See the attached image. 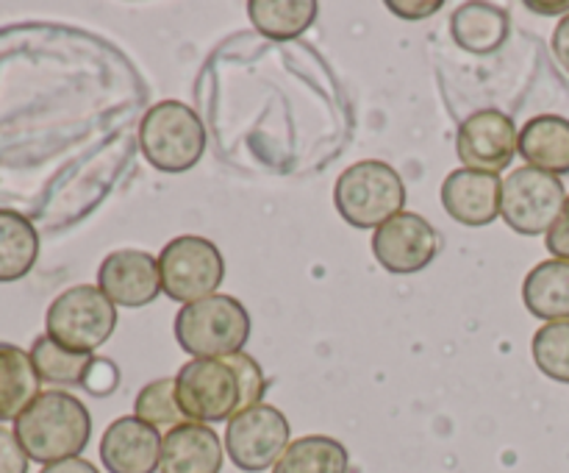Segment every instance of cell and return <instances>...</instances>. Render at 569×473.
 I'll return each mask as SVG.
<instances>
[{
  "instance_id": "30bf717a",
  "label": "cell",
  "mask_w": 569,
  "mask_h": 473,
  "mask_svg": "<svg viewBox=\"0 0 569 473\" xmlns=\"http://www.w3.org/2000/svg\"><path fill=\"white\" fill-rule=\"evenodd\" d=\"M520 134L515 120L500 109L472 111L456 134V154L467 170H481L500 176V170L515 161Z\"/></svg>"
},
{
  "instance_id": "f1b7e54d",
  "label": "cell",
  "mask_w": 569,
  "mask_h": 473,
  "mask_svg": "<svg viewBox=\"0 0 569 473\" xmlns=\"http://www.w3.org/2000/svg\"><path fill=\"white\" fill-rule=\"evenodd\" d=\"M389 9L395 11V14L406 17V20H422V17H431L433 11L442 9V0H433V3H403V0H389Z\"/></svg>"
},
{
  "instance_id": "1f68e13d",
  "label": "cell",
  "mask_w": 569,
  "mask_h": 473,
  "mask_svg": "<svg viewBox=\"0 0 569 473\" xmlns=\"http://www.w3.org/2000/svg\"><path fill=\"white\" fill-rule=\"evenodd\" d=\"M528 9H533V11H569V3H561V6H542V3H528Z\"/></svg>"
},
{
  "instance_id": "8992f818",
  "label": "cell",
  "mask_w": 569,
  "mask_h": 473,
  "mask_svg": "<svg viewBox=\"0 0 569 473\" xmlns=\"http://www.w3.org/2000/svg\"><path fill=\"white\" fill-rule=\"evenodd\" d=\"M44 326H48V337H53L64 348L94 354V348H100L114 334L117 306L100 293V287L76 284L50 304Z\"/></svg>"
},
{
  "instance_id": "7a4b0ae2",
  "label": "cell",
  "mask_w": 569,
  "mask_h": 473,
  "mask_svg": "<svg viewBox=\"0 0 569 473\" xmlns=\"http://www.w3.org/2000/svg\"><path fill=\"white\" fill-rule=\"evenodd\" d=\"M14 434L28 460L39 465L81 456L92 437V415L72 393L48 390L14 421Z\"/></svg>"
},
{
  "instance_id": "f546056e",
  "label": "cell",
  "mask_w": 569,
  "mask_h": 473,
  "mask_svg": "<svg viewBox=\"0 0 569 473\" xmlns=\"http://www.w3.org/2000/svg\"><path fill=\"white\" fill-rule=\"evenodd\" d=\"M553 53L559 59V65L569 72V14H565V20L556 26L553 31Z\"/></svg>"
},
{
  "instance_id": "5bb4252c",
  "label": "cell",
  "mask_w": 569,
  "mask_h": 473,
  "mask_svg": "<svg viewBox=\"0 0 569 473\" xmlns=\"http://www.w3.org/2000/svg\"><path fill=\"white\" fill-rule=\"evenodd\" d=\"M442 206L461 226H489L500 217V195H503V178L481 170H453L442 181Z\"/></svg>"
},
{
  "instance_id": "4fadbf2b",
  "label": "cell",
  "mask_w": 569,
  "mask_h": 473,
  "mask_svg": "<svg viewBox=\"0 0 569 473\" xmlns=\"http://www.w3.org/2000/svg\"><path fill=\"white\" fill-rule=\"evenodd\" d=\"M159 428L137 415L117 417L100 440V460L109 473H156L161 465Z\"/></svg>"
},
{
  "instance_id": "4dcf8cb0",
  "label": "cell",
  "mask_w": 569,
  "mask_h": 473,
  "mask_svg": "<svg viewBox=\"0 0 569 473\" xmlns=\"http://www.w3.org/2000/svg\"><path fill=\"white\" fill-rule=\"evenodd\" d=\"M39 473H100V471L89 460L72 456V460H61V462H53V465H44Z\"/></svg>"
},
{
  "instance_id": "d4e9b609",
  "label": "cell",
  "mask_w": 569,
  "mask_h": 473,
  "mask_svg": "<svg viewBox=\"0 0 569 473\" xmlns=\"http://www.w3.org/2000/svg\"><path fill=\"white\" fill-rule=\"evenodd\" d=\"M533 362L548 378L569 384V321L545 323L531 343Z\"/></svg>"
},
{
  "instance_id": "44dd1931",
  "label": "cell",
  "mask_w": 569,
  "mask_h": 473,
  "mask_svg": "<svg viewBox=\"0 0 569 473\" xmlns=\"http://www.w3.org/2000/svg\"><path fill=\"white\" fill-rule=\"evenodd\" d=\"M317 9L320 6L315 0H250L248 3L256 31L278 42H289L309 31L311 22L317 20Z\"/></svg>"
},
{
  "instance_id": "8fae6325",
  "label": "cell",
  "mask_w": 569,
  "mask_h": 473,
  "mask_svg": "<svg viewBox=\"0 0 569 473\" xmlns=\"http://www.w3.org/2000/svg\"><path fill=\"white\" fill-rule=\"evenodd\" d=\"M439 245H442L439 231L426 217L415 215V211H400L381 228H376L372 254L383 270L409 276V273L422 270L437 259Z\"/></svg>"
},
{
  "instance_id": "6da1fadb",
  "label": "cell",
  "mask_w": 569,
  "mask_h": 473,
  "mask_svg": "<svg viewBox=\"0 0 569 473\" xmlns=\"http://www.w3.org/2000/svg\"><path fill=\"white\" fill-rule=\"evenodd\" d=\"M264 387V371L244 351L220 359H189L176 376L183 417L206 426L231 421L239 412L261 404Z\"/></svg>"
},
{
  "instance_id": "ba28073f",
  "label": "cell",
  "mask_w": 569,
  "mask_h": 473,
  "mask_svg": "<svg viewBox=\"0 0 569 473\" xmlns=\"http://www.w3.org/2000/svg\"><path fill=\"white\" fill-rule=\"evenodd\" d=\"M565 184L559 176L537 170V167H517L503 178L500 195V217L511 231L522 237H539L553 228L565 209Z\"/></svg>"
},
{
  "instance_id": "83f0119b",
  "label": "cell",
  "mask_w": 569,
  "mask_h": 473,
  "mask_svg": "<svg viewBox=\"0 0 569 473\" xmlns=\"http://www.w3.org/2000/svg\"><path fill=\"white\" fill-rule=\"evenodd\" d=\"M545 245H548V250L556 256V259L569 262V195L565 200V209H561L559 220H556L553 228L548 231Z\"/></svg>"
},
{
  "instance_id": "7402d4cb",
  "label": "cell",
  "mask_w": 569,
  "mask_h": 473,
  "mask_svg": "<svg viewBox=\"0 0 569 473\" xmlns=\"http://www.w3.org/2000/svg\"><path fill=\"white\" fill-rule=\"evenodd\" d=\"M350 456L339 440L326 434H309L283 451L272 473H348Z\"/></svg>"
},
{
  "instance_id": "9a60e30c",
  "label": "cell",
  "mask_w": 569,
  "mask_h": 473,
  "mask_svg": "<svg viewBox=\"0 0 569 473\" xmlns=\"http://www.w3.org/2000/svg\"><path fill=\"white\" fill-rule=\"evenodd\" d=\"M226 462L220 434L206 423H181L161 443V473H220Z\"/></svg>"
},
{
  "instance_id": "ffe728a7",
  "label": "cell",
  "mask_w": 569,
  "mask_h": 473,
  "mask_svg": "<svg viewBox=\"0 0 569 473\" xmlns=\"http://www.w3.org/2000/svg\"><path fill=\"white\" fill-rule=\"evenodd\" d=\"M39 256V234L26 215L0 209V284L20 282L33 270Z\"/></svg>"
},
{
  "instance_id": "484cf974",
  "label": "cell",
  "mask_w": 569,
  "mask_h": 473,
  "mask_svg": "<svg viewBox=\"0 0 569 473\" xmlns=\"http://www.w3.org/2000/svg\"><path fill=\"white\" fill-rule=\"evenodd\" d=\"M117 384H120V371H117L114 362L106 359V356H94L87 371V378H83V387L92 395H98V398H103V395L114 393Z\"/></svg>"
},
{
  "instance_id": "ac0fdd59",
  "label": "cell",
  "mask_w": 569,
  "mask_h": 473,
  "mask_svg": "<svg viewBox=\"0 0 569 473\" xmlns=\"http://www.w3.org/2000/svg\"><path fill=\"white\" fill-rule=\"evenodd\" d=\"M522 300L533 317L548 323L569 321V262H539L522 284Z\"/></svg>"
},
{
  "instance_id": "d6986e66",
  "label": "cell",
  "mask_w": 569,
  "mask_h": 473,
  "mask_svg": "<svg viewBox=\"0 0 569 473\" xmlns=\"http://www.w3.org/2000/svg\"><path fill=\"white\" fill-rule=\"evenodd\" d=\"M39 382L31 354L0 343V421H17L37 401Z\"/></svg>"
},
{
  "instance_id": "7c38bea8",
  "label": "cell",
  "mask_w": 569,
  "mask_h": 473,
  "mask_svg": "<svg viewBox=\"0 0 569 473\" xmlns=\"http://www.w3.org/2000/svg\"><path fill=\"white\" fill-rule=\"evenodd\" d=\"M98 287L114 306L139 309L159 298L161 273L159 256L148 250H111L98 270Z\"/></svg>"
},
{
  "instance_id": "9c48e42d",
  "label": "cell",
  "mask_w": 569,
  "mask_h": 473,
  "mask_svg": "<svg viewBox=\"0 0 569 473\" xmlns=\"http://www.w3.org/2000/svg\"><path fill=\"white\" fill-rule=\"evenodd\" d=\"M289 437L292 428L287 415L270 404H256L228 421L226 451L239 471L261 473L276 467L289 449Z\"/></svg>"
},
{
  "instance_id": "277c9868",
  "label": "cell",
  "mask_w": 569,
  "mask_h": 473,
  "mask_svg": "<svg viewBox=\"0 0 569 473\" xmlns=\"http://www.w3.org/2000/svg\"><path fill=\"white\" fill-rule=\"evenodd\" d=\"M406 184L392 165L378 159L356 161L337 178L333 206L353 228H381L403 211Z\"/></svg>"
},
{
  "instance_id": "3957f363",
  "label": "cell",
  "mask_w": 569,
  "mask_h": 473,
  "mask_svg": "<svg viewBox=\"0 0 569 473\" xmlns=\"http://www.w3.org/2000/svg\"><path fill=\"white\" fill-rule=\"evenodd\" d=\"M172 332L192 359H220L239 354L248 345L250 315L231 295H211L181 306Z\"/></svg>"
},
{
  "instance_id": "4316f807",
  "label": "cell",
  "mask_w": 569,
  "mask_h": 473,
  "mask_svg": "<svg viewBox=\"0 0 569 473\" xmlns=\"http://www.w3.org/2000/svg\"><path fill=\"white\" fill-rule=\"evenodd\" d=\"M28 454L11 428L0 426V473H28Z\"/></svg>"
},
{
  "instance_id": "52a82bcc",
  "label": "cell",
  "mask_w": 569,
  "mask_h": 473,
  "mask_svg": "<svg viewBox=\"0 0 569 473\" xmlns=\"http://www.w3.org/2000/svg\"><path fill=\"white\" fill-rule=\"evenodd\" d=\"M161 293L178 304L211 298L226 278V259L211 239L183 234L164 245L159 254Z\"/></svg>"
},
{
  "instance_id": "603a6c76",
  "label": "cell",
  "mask_w": 569,
  "mask_h": 473,
  "mask_svg": "<svg viewBox=\"0 0 569 473\" xmlns=\"http://www.w3.org/2000/svg\"><path fill=\"white\" fill-rule=\"evenodd\" d=\"M31 359L37 367L39 378L48 384H64V387H83L92 354H78V351L64 348L48 334H39L31 345Z\"/></svg>"
},
{
  "instance_id": "2e32d148",
  "label": "cell",
  "mask_w": 569,
  "mask_h": 473,
  "mask_svg": "<svg viewBox=\"0 0 569 473\" xmlns=\"http://www.w3.org/2000/svg\"><path fill=\"white\" fill-rule=\"evenodd\" d=\"M517 154L528 161V167L567 176L569 173V120L559 115H539L522 126Z\"/></svg>"
},
{
  "instance_id": "cb8c5ba5",
  "label": "cell",
  "mask_w": 569,
  "mask_h": 473,
  "mask_svg": "<svg viewBox=\"0 0 569 473\" xmlns=\"http://www.w3.org/2000/svg\"><path fill=\"white\" fill-rule=\"evenodd\" d=\"M133 415L156 428H176L187 423L181 406H178L176 378H156V382L144 384L133 401Z\"/></svg>"
},
{
  "instance_id": "5b68a950",
  "label": "cell",
  "mask_w": 569,
  "mask_h": 473,
  "mask_svg": "<svg viewBox=\"0 0 569 473\" xmlns=\"http://www.w3.org/2000/svg\"><path fill=\"white\" fill-rule=\"evenodd\" d=\"M139 148L161 173H187L206 150V128L194 109L181 100H161L139 122Z\"/></svg>"
},
{
  "instance_id": "e0dca14e",
  "label": "cell",
  "mask_w": 569,
  "mask_h": 473,
  "mask_svg": "<svg viewBox=\"0 0 569 473\" xmlns=\"http://www.w3.org/2000/svg\"><path fill=\"white\" fill-rule=\"evenodd\" d=\"M509 31V14L492 3H478V0L476 3H465L450 17V33H453L456 45L476 56H487L503 48Z\"/></svg>"
}]
</instances>
